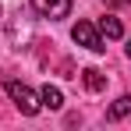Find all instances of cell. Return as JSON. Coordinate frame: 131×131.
I'll return each mask as SVG.
<instances>
[{
  "label": "cell",
  "instance_id": "cell-1",
  "mask_svg": "<svg viewBox=\"0 0 131 131\" xmlns=\"http://www.w3.org/2000/svg\"><path fill=\"white\" fill-rule=\"evenodd\" d=\"M4 89H7V96L14 99V106L21 110L25 117H36V113H39L43 103H39V96H36L28 85H21V82H14V78H11V82H4Z\"/></svg>",
  "mask_w": 131,
  "mask_h": 131
},
{
  "label": "cell",
  "instance_id": "cell-2",
  "mask_svg": "<svg viewBox=\"0 0 131 131\" xmlns=\"http://www.w3.org/2000/svg\"><path fill=\"white\" fill-rule=\"evenodd\" d=\"M71 39H74L78 46H85V50H92V53H103V50H106L103 39H99V32H96L89 21H78V25H74V28H71Z\"/></svg>",
  "mask_w": 131,
  "mask_h": 131
},
{
  "label": "cell",
  "instance_id": "cell-3",
  "mask_svg": "<svg viewBox=\"0 0 131 131\" xmlns=\"http://www.w3.org/2000/svg\"><path fill=\"white\" fill-rule=\"evenodd\" d=\"M32 7H36V14H43V18H50V21L71 14V0H32Z\"/></svg>",
  "mask_w": 131,
  "mask_h": 131
},
{
  "label": "cell",
  "instance_id": "cell-4",
  "mask_svg": "<svg viewBox=\"0 0 131 131\" xmlns=\"http://www.w3.org/2000/svg\"><path fill=\"white\" fill-rule=\"evenodd\" d=\"M82 82H85L89 92H103V89H106V74H99L96 67H85V71H82Z\"/></svg>",
  "mask_w": 131,
  "mask_h": 131
},
{
  "label": "cell",
  "instance_id": "cell-5",
  "mask_svg": "<svg viewBox=\"0 0 131 131\" xmlns=\"http://www.w3.org/2000/svg\"><path fill=\"white\" fill-rule=\"evenodd\" d=\"M39 103H43V106H50V110H60V106H64V96H60V89H57V85H43Z\"/></svg>",
  "mask_w": 131,
  "mask_h": 131
},
{
  "label": "cell",
  "instance_id": "cell-6",
  "mask_svg": "<svg viewBox=\"0 0 131 131\" xmlns=\"http://www.w3.org/2000/svg\"><path fill=\"white\" fill-rule=\"evenodd\" d=\"M99 32H103L106 39H121V36H124V25L117 21L113 14H106V18H99Z\"/></svg>",
  "mask_w": 131,
  "mask_h": 131
},
{
  "label": "cell",
  "instance_id": "cell-7",
  "mask_svg": "<svg viewBox=\"0 0 131 131\" xmlns=\"http://www.w3.org/2000/svg\"><path fill=\"white\" fill-rule=\"evenodd\" d=\"M131 113V96H121V99H117V103H113V106H110V121H121V117H128Z\"/></svg>",
  "mask_w": 131,
  "mask_h": 131
},
{
  "label": "cell",
  "instance_id": "cell-8",
  "mask_svg": "<svg viewBox=\"0 0 131 131\" xmlns=\"http://www.w3.org/2000/svg\"><path fill=\"white\" fill-rule=\"evenodd\" d=\"M106 7H131V0H103Z\"/></svg>",
  "mask_w": 131,
  "mask_h": 131
},
{
  "label": "cell",
  "instance_id": "cell-9",
  "mask_svg": "<svg viewBox=\"0 0 131 131\" xmlns=\"http://www.w3.org/2000/svg\"><path fill=\"white\" fill-rule=\"evenodd\" d=\"M128 57H131V39H128Z\"/></svg>",
  "mask_w": 131,
  "mask_h": 131
}]
</instances>
